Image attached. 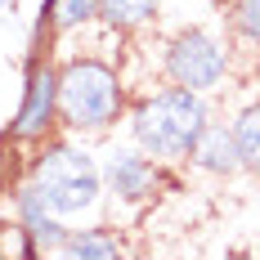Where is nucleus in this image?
Instances as JSON below:
<instances>
[{"label": "nucleus", "instance_id": "obj_1", "mask_svg": "<svg viewBox=\"0 0 260 260\" xmlns=\"http://www.w3.org/2000/svg\"><path fill=\"white\" fill-rule=\"evenodd\" d=\"M207 130V108L198 99V90H161L157 99L135 112V139L148 157H161V161H180V157L193 153L198 135Z\"/></svg>", "mask_w": 260, "mask_h": 260}, {"label": "nucleus", "instance_id": "obj_2", "mask_svg": "<svg viewBox=\"0 0 260 260\" xmlns=\"http://www.w3.org/2000/svg\"><path fill=\"white\" fill-rule=\"evenodd\" d=\"M121 112V81L104 63H72L58 72V117L77 130H104Z\"/></svg>", "mask_w": 260, "mask_h": 260}, {"label": "nucleus", "instance_id": "obj_3", "mask_svg": "<svg viewBox=\"0 0 260 260\" xmlns=\"http://www.w3.org/2000/svg\"><path fill=\"white\" fill-rule=\"evenodd\" d=\"M31 193L54 211V215H72L85 211L99 193V171L94 161L77 148H50L31 166Z\"/></svg>", "mask_w": 260, "mask_h": 260}, {"label": "nucleus", "instance_id": "obj_4", "mask_svg": "<svg viewBox=\"0 0 260 260\" xmlns=\"http://www.w3.org/2000/svg\"><path fill=\"white\" fill-rule=\"evenodd\" d=\"M224 63L229 58L220 50V41H211L207 31H184L180 41L166 50V72L184 90H211L224 77Z\"/></svg>", "mask_w": 260, "mask_h": 260}, {"label": "nucleus", "instance_id": "obj_5", "mask_svg": "<svg viewBox=\"0 0 260 260\" xmlns=\"http://www.w3.org/2000/svg\"><path fill=\"white\" fill-rule=\"evenodd\" d=\"M58 117V72L50 63H31L27 72V90H23V108H18V121L14 135L18 139H41Z\"/></svg>", "mask_w": 260, "mask_h": 260}, {"label": "nucleus", "instance_id": "obj_6", "mask_svg": "<svg viewBox=\"0 0 260 260\" xmlns=\"http://www.w3.org/2000/svg\"><path fill=\"white\" fill-rule=\"evenodd\" d=\"M188 157H193L202 171H238V166H242L238 139H234V130H224V126H207L198 135V144H193Z\"/></svg>", "mask_w": 260, "mask_h": 260}, {"label": "nucleus", "instance_id": "obj_7", "mask_svg": "<svg viewBox=\"0 0 260 260\" xmlns=\"http://www.w3.org/2000/svg\"><path fill=\"white\" fill-rule=\"evenodd\" d=\"M108 184L117 198H144L148 188L157 184V171L148 157H135V153H117L112 166H108Z\"/></svg>", "mask_w": 260, "mask_h": 260}, {"label": "nucleus", "instance_id": "obj_8", "mask_svg": "<svg viewBox=\"0 0 260 260\" xmlns=\"http://www.w3.org/2000/svg\"><path fill=\"white\" fill-rule=\"evenodd\" d=\"M234 139H238V153H242V166L260 171V108H247L234 126Z\"/></svg>", "mask_w": 260, "mask_h": 260}, {"label": "nucleus", "instance_id": "obj_9", "mask_svg": "<svg viewBox=\"0 0 260 260\" xmlns=\"http://www.w3.org/2000/svg\"><path fill=\"white\" fill-rule=\"evenodd\" d=\"M157 0H99V14L112 27H139L144 18H153Z\"/></svg>", "mask_w": 260, "mask_h": 260}, {"label": "nucleus", "instance_id": "obj_10", "mask_svg": "<svg viewBox=\"0 0 260 260\" xmlns=\"http://www.w3.org/2000/svg\"><path fill=\"white\" fill-rule=\"evenodd\" d=\"M99 14V0H50V23L63 31V27H77L85 18Z\"/></svg>", "mask_w": 260, "mask_h": 260}, {"label": "nucleus", "instance_id": "obj_11", "mask_svg": "<svg viewBox=\"0 0 260 260\" xmlns=\"http://www.w3.org/2000/svg\"><path fill=\"white\" fill-rule=\"evenodd\" d=\"M63 251H68V256H117L121 247H117L112 238H99V234H81V238H68V242H63Z\"/></svg>", "mask_w": 260, "mask_h": 260}, {"label": "nucleus", "instance_id": "obj_12", "mask_svg": "<svg viewBox=\"0 0 260 260\" xmlns=\"http://www.w3.org/2000/svg\"><path fill=\"white\" fill-rule=\"evenodd\" d=\"M234 23H238V31H242L247 41L260 45V0H238L234 5Z\"/></svg>", "mask_w": 260, "mask_h": 260}]
</instances>
